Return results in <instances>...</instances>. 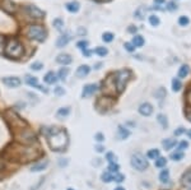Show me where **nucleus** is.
Masks as SVG:
<instances>
[{
  "mask_svg": "<svg viewBox=\"0 0 191 190\" xmlns=\"http://www.w3.org/2000/svg\"><path fill=\"white\" fill-rule=\"evenodd\" d=\"M37 156H38L37 149L23 145V144L12 145L5 152L7 158H9L10 161H18V162H28V161L36 158Z\"/></svg>",
  "mask_w": 191,
  "mask_h": 190,
  "instance_id": "1",
  "label": "nucleus"
},
{
  "mask_svg": "<svg viewBox=\"0 0 191 190\" xmlns=\"http://www.w3.org/2000/svg\"><path fill=\"white\" fill-rule=\"evenodd\" d=\"M47 135V140H49V145L52 151H64L68 145V135L64 130L59 129V128H51L49 130L45 131Z\"/></svg>",
  "mask_w": 191,
  "mask_h": 190,
  "instance_id": "2",
  "label": "nucleus"
},
{
  "mask_svg": "<svg viewBox=\"0 0 191 190\" xmlns=\"http://www.w3.org/2000/svg\"><path fill=\"white\" fill-rule=\"evenodd\" d=\"M4 54L8 56V58H14V59H18V58H22L23 54H24V49H23V45L18 41L16 38H10L7 46H5V50H4Z\"/></svg>",
  "mask_w": 191,
  "mask_h": 190,
  "instance_id": "3",
  "label": "nucleus"
},
{
  "mask_svg": "<svg viewBox=\"0 0 191 190\" xmlns=\"http://www.w3.org/2000/svg\"><path fill=\"white\" fill-rule=\"evenodd\" d=\"M14 137H16V140L23 145H30L36 140L35 133L27 126L14 130Z\"/></svg>",
  "mask_w": 191,
  "mask_h": 190,
  "instance_id": "4",
  "label": "nucleus"
},
{
  "mask_svg": "<svg viewBox=\"0 0 191 190\" xmlns=\"http://www.w3.org/2000/svg\"><path fill=\"white\" fill-rule=\"evenodd\" d=\"M130 78H131V72L129 69H121V70H117L115 73V83H116L117 93H121L125 89Z\"/></svg>",
  "mask_w": 191,
  "mask_h": 190,
  "instance_id": "5",
  "label": "nucleus"
},
{
  "mask_svg": "<svg viewBox=\"0 0 191 190\" xmlns=\"http://www.w3.org/2000/svg\"><path fill=\"white\" fill-rule=\"evenodd\" d=\"M26 35L28 36L30 38H32V40H36V41H38V42H42V41H45V40H46V35L47 33H46V31L41 26L32 24V26H30L28 28H27Z\"/></svg>",
  "mask_w": 191,
  "mask_h": 190,
  "instance_id": "6",
  "label": "nucleus"
},
{
  "mask_svg": "<svg viewBox=\"0 0 191 190\" xmlns=\"http://www.w3.org/2000/svg\"><path fill=\"white\" fill-rule=\"evenodd\" d=\"M131 166L138 171H145L148 169V159L142 153H134L131 156Z\"/></svg>",
  "mask_w": 191,
  "mask_h": 190,
  "instance_id": "7",
  "label": "nucleus"
},
{
  "mask_svg": "<svg viewBox=\"0 0 191 190\" xmlns=\"http://www.w3.org/2000/svg\"><path fill=\"white\" fill-rule=\"evenodd\" d=\"M115 105V100L111 96H105V97H100L96 102V107L100 111H107Z\"/></svg>",
  "mask_w": 191,
  "mask_h": 190,
  "instance_id": "8",
  "label": "nucleus"
},
{
  "mask_svg": "<svg viewBox=\"0 0 191 190\" xmlns=\"http://www.w3.org/2000/svg\"><path fill=\"white\" fill-rule=\"evenodd\" d=\"M102 91L107 94V96H112V94H115L117 92L116 91V83H115V75H108L105 79Z\"/></svg>",
  "mask_w": 191,
  "mask_h": 190,
  "instance_id": "9",
  "label": "nucleus"
},
{
  "mask_svg": "<svg viewBox=\"0 0 191 190\" xmlns=\"http://www.w3.org/2000/svg\"><path fill=\"white\" fill-rule=\"evenodd\" d=\"M26 10L28 12V14L33 18H37V19H41L45 17V12H42L40 8H37L36 5H28L26 7Z\"/></svg>",
  "mask_w": 191,
  "mask_h": 190,
  "instance_id": "10",
  "label": "nucleus"
},
{
  "mask_svg": "<svg viewBox=\"0 0 191 190\" xmlns=\"http://www.w3.org/2000/svg\"><path fill=\"white\" fill-rule=\"evenodd\" d=\"M3 83L9 88H17L21 86V79L18 77H5L3 78Z\"/></svg>",
  "mask_w": 191,
  "mask_h": 190,
  "instance_id": "11",
  "label": "nucleus"
},
{
  "mask_svg": "<svg viewBox=\"0 0 191 190\" xmlns=\"http://www.w3.org/2000/svg\"><path fill=\"white\" fill-rule=\"evenodd\" d=\"M138 110H139V114L143 116H151L153 114V106L149 102H144L139 106Z\"/></svg>",
  "mask_w": 191,
  "mask_h": 190,
  "instance_id": "12",
  "label": "nucleus"
},
{
  "mask_svg": "<svg viewBox=\"0 0 191 190\" xmlns=\"http://www.w3.org/2000/svg\"><path fill=\"white\" fill-rule=\"evenodd\" d=\"M26 83L28 84V86H31V87H36V88H38L40 91H44V92H47V89L45 88V87H42V86H40L38 84V80H37V78L36 77H31V75H26Z\"/></svg>",
  "mask_w": 191,
  "mask_h": 190,
  "instance_id": "13",
  "label": "nucleus"
},
{
  "mask_svg": "<svg viewBox=\"0 0 191 190\" xmlns=\"http://www.w3.org/2000/svg\"><path fill=\"white\" fill-rule=\"evenodd\" d=\"M97 84H87L83 91H82V97L83 98H87V97H91L93 93H96V91H97Z\"/></svg>",
  "mask_w": 191,
  "mask_h": 190,
  "instance_id": "14",
  "label": "nucleus"
},
{
  "mask_svg": "<svg viewBox=\"0 0 191 190\" xmlns=\"http://www.w3.org/2000/svg\"><path fill=\"white\" fill-rule=\"evenodd\" d=\"M0 5H2V8L7 13L16 12V3H13L12 0H2V2H0Z\"/></svg>",
  "mask_w": 191,
  "mask_h": 190,
  "instance_id": "15",
  "label": "nucleus"
},
{
  "mask_svg": "<svg viewBox=\"0 0 191 190\" xmlns=\"http://www.w3.org/2000/svg\"><path fill=\"white\" fill-rule=\"evenodd\" d=\"M70 33H64V35H61L59 38H58V41H56V46L59 47V49H61V47H65L68 44H69V41H70Z\"/></svg>",
  "mask_w": 191,
  "mask_h": 190,
  "instance_id": "16",
  "label": "nucleus"
},
{
  "mask_svg": "<svg viewBox=\"0 0 191 190\" xmlns=\"http://www.w3.org/2000/svg\"><path fill=\"white\" fill-rule=\"evenodd\" d=\"M47 165H49V161H47V159L38 161V162H36V164H33V165H32L31 171H33V172H40V171L45 170V169L47 167Z\"/></svg>",
  "mask_w": 191,
  "mask_h": 190,
  "instance_id": "17",
  "label": "nucleus"
},
{
  "mask_svg": "<svg viewBox=\"0 0 191 190\" xmlns=\"http://www.w3.org/2000/svg\"><path fill=\"white\" fill-rule=\"evenodd\" d=\"M181 184L182 186L187 188L191 190V169H189L184 175H182V178H181Z\"/></svg>",
  "mask_w": 191,
  "mask_h": 190,
  "instance_id": "18",
  "label": "nucleus"
},
{
  "mask_svg": "<svg viewBox=\"0 0 191 190\" xmlns=\"http://www.w3.org/2000/svg\"><path fill=\"white\" fill-rule=\"evenodd\" d=\"M89 72H91V68L88 65H80L77 69V72H75V75L78 78H84V77H87L89 74Z\"/></svg>",
  "mask_w": 191,
  "mask_h": 190,
  "instance_id": "19",
  "label": "nucleus"
},
{
  "mask_svg": "<svg viewBox=\"0 0 191 190\" xmlns=\"http://www.w3.org/2000/svg\"><path fill=\"white\" fill-rule=\"evenodd\" d=\"M73 61L72 56L69 55V54H60V55L56 58V63L61 64V65H68V64H70Z\"/></svg>",
  "mask_w": 191,
  "mask_h": 190,
  "instance_id": "20",
  "label": "nucleus"
},
{
  "mask_svg": "<svg viewBox=\"0 0 191 190\" xmlns=\"http://www.w3.org/2000/svg\"><path fill=\"white\" fill-rule=\"evenodd\" d=\"M44 80H45V83H47V84H54V83H56L58 78H56V74L54 72H49L44 77Z\"/></svg>",
  "mask_w": 191,
  "mask_h": 190,
  "instance_id": "21",
  "label": "nucleus"
},
{
  "mask_svg": "<svg viewBox=\"0 0 191 190\" xmlns=\"http://www.w3.org/2000/svg\"><path fill=\"white\" fill-rule=\"evenodd\" d=\"M65 8H66L68 12H70V13H77L79 10V8H80V4L78 2H69V3H66Z\"/></svg>",
  "mask_w": 191,
  "mask_h": 190,
  "instance_id": "22",
  "label": "nucleus"
},
{
  "mask_svg": "<svg viewBox=\"0 0 191 190\" xmlns=\"http://www.w3.org/2000/svg\"><path fill=\"white\" fill-rule=\"evenodd\" d=\"M69 114H70V107H61L56 112V117L58 119H65V117L69 116Z\"/></svg>",
  "mask_w": 191,
  "mask_h": 190,
  "instance_id": "23",
  "label": "nucleus"
},
{
  "mask_svg": "<svg viewBox=\"0 0 191 190\" xmlns=\"http://www.w3.org/2000/svg\"><path fill=\"white\" fill-rule=\"evenodd\" d=\"M131 44L135 46V49H136V47H142V46L144 45V38H143V36L135 35V36L133 37V42H131Z\"/></svg>",
  "mask_w": 191,
  "mask_h": 190,
  "instance_id": "24",
  "label": "nucleus"
},
{
  "mask_svg": "<svg viewBox=\"0 0 191 190\" xmlns=\"http://www.w3.org/2000/svg\"><path fill=\"white\" fill-rule=\"evenodd\" d=\"M117 131H119V137H120V139H126V138L129 137V135H130V131H129L125 126H122V125H119Z\"/></svg>",
  "mask_w": 191,
  "mask_h": 190,
  "instance_id": "25",
  "label": "nucleus"
},
{
  "mask_svg": "<svg viewBox=\"0 0 191 190\" xmlns=\"http://www.w3.org/2000/svg\"><path fill=\"white\" fill-rule=\"evenodd\" d=\"M147 10H148V8H145V7H139L138 9L135 10V17L138 18V19H144Z\"/></svg>",
  "mask_w": 191,
  "mask_h": 190,
  "instance_id": "26",
  "label": "nucleus"
},
{
  "mask_svg": "<svg viewBox=\"0 0 191 190\" xmlns=\"http://www.w3.org/2000/svg\"><path fill=\"white\" fill-rule=\"evenodd\" d=\"M176 139H166V140H163L162 142V145H163V148H165L166 149V151H167V149H172L175 145H176Z\"/></svg>",
  "mask_w": 191,
  "mask_h": 190,
  "instance_id": "27",
  "label": "nucleus"
},
{
  "mask_svg": "<svg viewBox=\"0 0 191 190\" xmlns=\"http://www.w3.org/2000/svg\"><path fill=\"white\" fill-rule=\"evenodd\" d=\"M157 120H158V123L162 125V128L163 129H167L168 128V121H167V117L163 115V114H159L158 116H157Z\"/></svg>",
  "mask_w": 191,
  "mask_h": 190,
  "instance_id": "28",
  "label": "nucleus"
},
{
  "mask_svg": "<svg viewBox=\"0 0 191 190\" xmlns=\"http://www.w3.org/2000/svg\"><path fill=\"white\" fill-rule=\"evenodd\" d=\"M159 180H161V183H168V180H170V171L166 169V170H163L161 173H159Z\"/></svg>",
  "mask_w": 191,
  "mask_h": 190,
  "instance_id": "29",
  "label": "nucleus"
},
{
  "mask_svg": "<svg viewBox=\"0 0 191 190\" xmlns=\"http://www.w3.org/2000/svg\"><path fill=\"white\" fill-rule=\"evenodd\" d=\"M181 87H182L181 80H180L179 78H175V79L172 80V89H173V92H179V91L181 89Z\"/></svg>",
  "mask_w": 191,
  "mask_h": 190,
  "instance_id": "30",
  "label": "nucleus"
},
{
  "mask_svg": "<svg viewBox=\"0 0 191 190\" xmlns=\"http://www.w3.org/2000/svg\"><path fill=\"white\" fill-rule=\"evenodd\" d=\"M101 179H102V181H105V183H111V181H114V175L111 173V172H103L102 173V176H101Z\"/></svg>",
  "mask_w": 191,
  "mask_h": 190,
  "instance_id": "31",
  "label": "nucleus"
},
{
  "mask_svg": "<svg viewBox=\"0 0 191 190\" xmlns=\"http://www.w3.org/2000/svg\"><path fill=\"white\" fill-rule=\"evenodd\" d=\"M52 26L55 27L56 30L61 31V30H63V27H64V21H63V19H60V18H56V19H54Z\"/></svg>",
  "mask_w": 191,
  "mask_h": 190,
  "instance_id": "32",
  "label": "nucleus"
},
{
  "mask_svg": "<svg viewBox=\"0 0 191 190\" xmlns=\"http://www.w3.org/2000/svg\"><path fill=\"white\" fill-rule=\"evenodd\" d=\"M147 157L151 158V159H157L159 157V151L158 149H151V151L147 153Z\"/></svg>",
  "mask_w": 191,
  "mask_h": 190,
  "instance_id": "33",
  "label": "nucleus"
},
{
  "mask_svg": "<svg viewBox=\"0 0 191 190\" xmlns=\"http://www.w3.org/2000/svg\"><path fill=\"white\" fill-rule=\"evenodd\" d=\"M189 74V66L187 65H182L179 70V78H186V75Z\"/></svg>",
  "mask_w": 191,
  "mask_h": 190,
  "instance_id": "34",
  "label": "nucleus"
},
{
  "mask_svg": "<svg viewBox=\"0 0 191 190\" xmlns=\"http://www.w3.org/2000/svg\"><path fill=\"white\" fill-rule=\"evenodd\" d=\"M171 159H173V161H180V159H182L184 158V152H180V151H176V152H173V153H171Z\"/></svg>",
  "mask_w": 191,
  "mask_h": 190,
  "instance_id": "35",
  "label": "nucleus"
},
{
  "mask_svg": "<svg viewBox=\"0 0 191 190\" xmlns=\"http://www.w3.org/2000/svg\"><path fill=\"white\" fill-rule=\"evenodd\" d=\"M69 72H70V70H69V68H65V66H64V68H61V69L59 70V74H58V75H59L60 79L64 80V79L68 77V74H69Z\"/></svg>",
  "mask_w": 191,
  "mask_h": 190,
  "instance_id": "36",
  "label": "nucleus"
},
{
  "mask_svg": "<svg viewBox=\"0 0 191 190\" xmlns=\"http://www.w3.org/2000/svg\"><path fill=\"white\" fill-rule=\"evenodd\" d=\"M167 165V159L165 157H158L156 159V167H165Z\"/></svg>",
  "mask_w": 191,
  "mask_h": 190,
  "instance_id": "37",
  "label": "nucleus"
},
{
  "mask_svg": "<svg viewBox=\"0 0 191 190\" xmlns=\"http://www.w3.org/2000/svg\"><path fill=\"white\" fill-rule=\"evenodd\" d=\"M114 33H111V32H105L103 35H102V40L105 42H111V41H114Z\"/></svg>",
  "mask_w": 191,
  "mask_h": 190,
  "instance_id": "38",
  "label": "nucleus"
},
{
  "mask_svg": "<svg viewBox=\"0 0 191 190\" xmlns=\"http://www.w3.org/2000/svg\"><path fill=\"white\" fill-rule=\"evenodd\" d=\"M107 52H108V50L106 47H97V49H94V54H96V55H98V56H105V55H107Z\"/></svg>",
  "mask_w": 191,
  "mask_h": 190,
  "instance_id": "39",
  "label": "nucleus"
},
{
  "mask_svg": "<svg viewBox=\"0 0 191 190\" xmlns=\"http://www.w3.org/2000/svg\"><path fill=\"white\" fill-rule=\"evenodd\" d=\"M119 165L116 164V162H112V164H110V166H108V172H111V173H116L119 172Z\"/></svg>",
  "mask_w": 191,
  "mask_h": 190,
  "instance_id": "40",
  "label": "nucleus"
},
{
  "mask_svg": "<svg viewBox=\"0 0 191 190\" xmlns=\"http://www.w3.org/2000/svg\"><path fill=\"white\" fill-rule=\"evenodd\" d=\"M44 68V64L41 63V61H35L31 64V69L32 70H41Z\"/></svg>",
  "mask_w": 191,
  "mask_h": 190,
  "instance_id": "41",
  "label": "nucleus"
},
{
  "mask_svg": "<svg viewBox=\"0 0 191 190\" xmlns=\"http://www.w3.org/2000/svg\"><path fill=\"white\" fill-rule=\"evenodd\" d=\"M149 23H151L153 27H157L161 23V21H159V18L157 16H151L149 17Z\"/></svg>",
  "mask_w": 191,
  "mask_h": 190,
  "instance_id": "42",
  "label": "nucleus"
},
{
  "mask_svg": "<svg viewBox=\"0 0 191 190\" xmlns=\"http://www.w3.org/2000/svg\"><path fill=\"white\" fill-rule=\"evenodd\" d=\"M156 97H157L158 100L165 98V97H166V91H165V88H159V89L156 92Z\"/></svg>",
  "mask_w": 191,
  "mask_h": 190,
  "instance_id": "43",
  "label": "nucleus"
},
{
  "mask_svg": "<svg viewBox=\"0 0 191 190\" xmlns=\"http://www.w3.org/2000/svg\"><path fill=\"white\" fill-rule=\"evenodd\" d=\"M77 47H79L80 50H87V47H88V41H84V40H82V41H79L78 44H77Z\"/></svg>",
  "mask_w": 191,
  "mask_h": 190,
  "instance_id": "44",
  "label": "nucleus"
},
{
  "mask_svg": "<svg viewBox=\"0 0 191 190\" xmlns=\"http://www.w3.org/2000/svg\"><path fill=\"white\" fill-rule=\"evenodd\" d=\"M124 180H125V176H124V175H121V173H119V172H116V173L114 175V181L121 183V181H124Z\"/></svg>",
  "mask_w": 191,
  "mask_h": 190,
  "instance_id": "45",
  "label": "nucleus"
},
{
  "mask_svg": "<svg viewBox=\"0 0 191 190\" xmlns=\"http://www.w3.org/2000/svg\"><path fill=\"white\" fill-rule=\"evenodd\" d=\"M106 159L110 162V164H112V162H116V156H115L112 152H108V153L106 154Z\"/></svg>",
  "mask_w": 191,
  "mask_h": 190,
  "instance_id": "46",
  "label": "nucleus"
},
{
  "mask_svg": "<svg viewBox=\"0 0 191 190\" xmlns=\"http://www.w3.org/2000/svg\"><path fill=\"white\" fill-rule=\"evenodd\" d=\"M189 22H190V19H189L187 17H185V16H182V17L179 18V24H180V26H187Z\"/></svg>",
  "mask_w": 191,
  "mask_h": 190,
  "instance_id": "47",
  "label": "nucleus"
},
{
  "mask_svg": "<svg viewBox=\"0 0 191 190\" xmlns=\"http://www.w3.org/2000/svg\"><path fill=\"white\" fill-rule=\"evenodd\" d=\"M189 147V143L186 142V140H184V142H181L180 144H179V148H177V151H180V152H184L185 149Z\"/></svg>",
  "mask_w": 191,
  "mask_h": 190,
  "instance_id": "48",
  "label": "nucleus"
},
{
  "mask_svg": "<svg viewBox=\"0 0 191 190\" xmlns=\"http://www.w3.org/2000/svg\"><path fill=\"white\" fill-rule=\"evenodd\" d=\"M166 9H167V10H170V12H173V10H176V9H177V4H176L175 2H170V3L167 4Z\"/></svg>",
  "mask_w": 191,
  "mask_h": 190,
  "instance_id": "49",
  "label": "nucleus"
},
{
  "mask_svg": "<svg viewBox=\"0 0 191 190\" xmlns=\"http://www.w3.org/2000/svg\"><path fill=\"white\" fill-rule=\"evenodd\" d=\"M54 93H55L56 96H63V94L65 93V89L63 87H56L55 89H54Z\"/></svg>",
  "mask_w": 191,
  "mask_h": 190,
  "instance_id": "50",
  "label": "nucleus"
},
{
  "mask_svg": "<svg viewBox=\"0 0 191 190\" xmlns=\"http://www.w3.org/2000/svg\"><path fill=\"white\" fill-rule=\"evenodd\" d=\"M124 47L128 50V51H130V52H133V51H135V46L131 44V42H125V45H124Z\"/></svg>",
  "mask_w": 191,
  "mask_h": 190,
  "instance_id": "51",
  "label": "nucleus"
},
{
  "mask_svg": "<svg viewBox=\"0 0 191 190\" xmlns=\"http://www.w3.org/2000/svg\"><path fill=\"white\" fill-rule=\"evenodd\" d=\"M94 139L97 140V142H103L105 140V135L102 133H97V134L94 135Z\"/></svg>",
  "mask_w": 191,
  "mask_h": 190,
  "instance_id": "52",
  "label": "nucleus"
},
{
  "mask_svg": "<svg viewBox=\"0 0 191 190\" xmlns=\"http://www.w3.org/2000/svg\"><path fill=\"white\" fill-rule=\"evenodd\" d=\"M184 133H185V129L184 128H179L177 130H175V135H176V137H179V135H181Z\"/></svg>",
  "mask_w": 191,
  "mask_h": 190,
  "instance_id": "53",
  "label": "nucleus"
},
{
  "mask_svg": "<svg viewBox=\"0 0 191 190\" xmlns=\"http://www.w3.org/2000/svg\"><path fill=\"white\" fill-rule=\"evenodd\" d=\"M185 97H186V101H187V103L191 106V89H189V92L186 93V96H185Z\"/></svg>",
  "mask_w": 191,
  "mask_h": 190,
  "instance_id": "54",
  "label": "nucleus"
},
{
  "mask_svg": "<svg viewBox=\"0 0 191 190\" xmlns=\"http://www.w3.org/2000/svg\"><path fill=\"white\" fill-rule=\"evenodd\" d=\"M128 31H129L130 33H135V32H136V27H134V26H130Z\"/></svg>",
  "mask_w": 191,
  "mask_h": 190,
  "instance_id": "55",
  "label": "nucleus"
},
{
  "mask_svg": "<svg viewBox=\"0 0 191 190\" xmlns=\"http://www.w3.org/2000/svg\"><path fill=\"white\" fill-rule=\"evenodd\" d=\"M3 45H4V38L0 36V52H2V50H3Z\"/></svg>",
  "mask_w": 191,
  "mask_h": 190,
  "instance_id": "56",
  "label": "nucleus"
},
{
  "mask_svg": "<svg viewBox=\"0 0 191 190\" xmlns=\"http://www.w3.org/2000/svg\"><path fill=\"white\" fill-rule=\"evenodd\" d=\"M96 151H97V152H103V151H105V148H103L102 145H97V148H96Z\"/></svg>",
  "mask_w": 191,
  "mask_h": 190,
  "instance_id": "57",
  "label": "nucleus"
},
{
  "mask_svg": "<svg viewBox=\"0 0 191 190\" xmlns=\"http://www.w3.org/2000/svg\"><path fill=\"white\" fill-rule=\"evenodd\" d=\"M154 3L156 4H162V3H165V0H154Z\"/></svg>",
  "mask_w": 191,
  "mask_h": 190,
  "instance_id": "58",
  "label": "nucleus"
},
{
  "mask_svg": "<svg viewBox=\"0 0 191 190\" xmlns=\"http://www.w3.org/2000/svg\"><path fill=\"white\" fill-rule=\"evenodd\" d=\"M186 117L189 119V121L191 123V112H187V114H186Z\"/></svg>",
  "mask_w": 191,
  "mask_h": 190,
  "instance_id": "59",
  "label": "nucleus"
},
{
  "mask_svg": "<svg viewBox=\"0 0 191 190\" xmlns=\"http://www.w3.org/2000/svg\"><path fill=\"white\" fill-rule=\"evenodd\" d=\"M187 137H189V138H190V139H191V129H190V130H189V131H187Z\"/></svg>",
  "mask_w": 191,
  "mask_h": 190,
  "instance_id": "60",
  "label": "nucleus"
},
{
  "mask_svg": "<svg viewBox=\"0 0 191 190\" xmlns=\"http://www.w3.org/2000/svg\"><path fill=\"white\" fill-rule=\"evenodd\" d=\"M115 190H125V189H124V188H121V186H119V188H116Z\"/></svg>",
  "mask_w": 191,
  "mask_h": 190,
  "instance_id": "61",
  "label": "nucleus"
},
{
  "mask_svg": "<svg viewBox=\"0 0 191 190\" xmlns=\"http://www.w3.org/2000/svg\"><path fill=\"white\" fill-rule=\"evenodd\" d=\"M66 190H74V189H72V188H69V189H66Z\"/></svg>",
  "mask_w": 191,
  "mask_h": 190,
  "instance_id": "62",
  "label": "nucleus"
},
{
  "mask_svg": "<svg viewBox=\"0 0 191 190\" xmlns=\"http://www.w3.org/2000/svg\"><path fill=\"white\" fill-rule=\"evenodd\" d=\"M105 2H111V0H105Z\"/></svg>",
  "mask_w": 191,
  "mask_h": 190,
  "instance_id": "63",
  "label": "nucleus"
}]
</instances>
